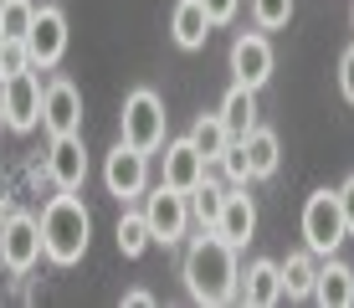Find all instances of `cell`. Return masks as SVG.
<instances>
[{"label": "cell", "mask_w": 354, "mask_h": 308, "mask_svg": "<svg viewBox=\"0 0 354 308\" xmlns=\"http://www.w3.org/2000/svg\"><path fill=\"white\" fill-rule=\"evenodd\" d=\"M36 221H41V257H52L57 267H72V262L88 257L93 216H88V206L77 201V190H57Z\"/></svg>", "instance_id": "2"}, {"label": "cell", "mask_w": 354, "mask_h": 308, "mask_svg": "<svg viewBox=\"0 0 354 308\" xmlns=\"http://www.w3.org/2000/svg\"><path fill=\"white\" fill-rule=\"evenodd\" d=\"M190 144L205 154V170L221 159V150L231 144V134H226V123H221V114H201L195 118V129H190Z\"/></svg>", "instance_id": "21"}, {"label": "cell", "mask_w": 354, "mask_h": 308, "mask_svg": "<svg viewBox=\"0 0 354 308\" xmlns=\"http://www.w3.org/2000/svg\"><path fill=\"white\" fill-rule=\"evenodd\" d=\"M231 78H236L241 88H262V82L272 78V42H267L262 31H241L236 42H231Z\"/></svg>", "instance_id": "11"}, {"label": "cell", "mask_w": 354, "mask_h": 308, "mask_svg": "<svg viewBox=\"0 0 354 308\" xmlns=\"http://www.w3.org/2000/svg\"><path fill=\"white\" fill-rule=\"evenodd\" d=\"M41 262V221L26 211H10V221L0 226V267L10 278H26Z\"/></svg>", "instance_id": "6"}, {"label": "cell", "mask_w": 354, "mask_h": 308, "mask_svg": "<svg viewBox=\"0 0 354 308\" xmlns=\"http://www.w3.org/2000/svg\"><path fill=\"white\" fill-rule=\"evenodd\" d=\"M216 165H221L226 175H231V185H247V180H252V175H247V150H241V139H231Z\"/></svg>", "instance_id": "26"}, {"label": "cell", "mask_w": 354, "mask_h": 308, "mask_svg": "<svg viewBox=\"0 0 354 308\" xmlns=\"http://www.w3.org/2000/svg\"><path fill=\"white\" fill-rule=\"evenodd\" d=\"M144 221H149V237L160 246H175L185 242V226H190V195L169 190V185H160V190L144 201Z\"/></svg>", "instance_id": "8"}, {"label": "cell", "mask_w": 354, "mask_h": 308, "mask_svg": "<svg viewBox=\"0 0 354 308\" xmlns=\"http://www.w3.org/2000/svg\"><path fill=\"white\" fill-rule=\"evenodd\" d=\"M216 237H221L226 246H247L252 242V231H257V206H252V195H247V185H236V190H226V201H221V216H216Z\"/></svg>", "instance_id": "13"}, {"label": "cell", "mask_w": 354, "mask_h": 308, "mask_svg": "<svg viewBox=\"0 0 354 308\" xmlns=\"http://www.w3.org/2000/svg\"><path fill=\"white\" fill-rule=\"evenodd\" d=\"M180 278H185V293L195 303H231L241 288V267H236V246H226L216 231H205V237L190 242L185 252V267H180Z\"/></svg>", "instance_id": "1"}, {"label": "cell", "mask_w": 354, "mask_h": 308, "mask_svg": "<svg viewBox=\"0 0 354 308\" xmlns=\"http://www.w3.org/2000/svg\"><path fill=\"white\" fill-rule=\"evenodd\" d=\"M103 185H108V195L124 201V206L139 201L144 185H149V154H139L133 144L118 139L113 150H108V159H103Z\"/></svg>", "instance_id": "7"}, {"label": "cell", "mask_w": 354, "mask_h": 308, "mask_svg": "<svg viewBox=\"0 0 354 308\" xmlns=\"http://www.w3.org/2000/svg\"><path fill=\"white\" fill-rule=\"evenodd\" d=\"M6 42H10V36H6V31H0V52H6Z\"/></svg>", "instance_id": "32"}, {"label": "cell", "mask_w": 354, "mask_h": 308, "mask_svg": "<svg viewBox=\"0 0 354 308\" xmlns=\"http://www.w3.org/2000/svg\"><path fill=\"white\" fill-rule=\"evenodd\" d=\"M67 52V16L57 6H36V21L26 31V57L31 67H57Z\"/></svg>", "instance_id": "10"}, {"label": "cell", "mask_w": 354, "mask_h": 308, "mask_svg": "<svg viewBox=\"0 0 354 308\" xmlns=\"http://www.w3.org/2000/svg\"><path fill=\"white\" fill-rule=\"evenodd\" d=\"M201 180H205V154L190 144V134H185V139H169V144H165V180H160V185L190 195Z\"/></svg>", "instance_id": "14"}, {"label": "cell", "mask_w": 354, "mask_h": 308, "mask_svg": "<svg viewBox=\"0 0 354 308\" xmlns=\"http://www.w3.org/2000/svg\"><path fill=\"white\" fill-rule=\"evenodd\" d=\"M236 298H241V303H252V308H272V303H283V278H277V262H272V257H257V262L247 267V278H241Z\"/></svg>", "instance_id": "16"}, {"label": "cell", "mask_w": 354, "mask_h": 308, "mask_svg": "<svg viewBox=\"0 0 354 308\" xmlns=\"http://www.w3.org/2000/svg\"><path fill=\"white\" fill-rule=\"evenodd\" d=\"M165 98L154 88H133L124 98V144H133L139 154H154L165 144Z\"/></svg>", "instance_id": "3"}, {"label": "cell", "mask_w": 354, "mask_h": 308, "mask_svg": "<svg viewBox=\"0 0 354 308\" xmlns=\"http://www.w3.org/2000/svg\"><path fill=\"white\" fill-rule=\"evenodd\" d=\"M113 237H118V252H124V257H144V252H149V221H144V211H124V216H118V231H113Z\"/></svg>", "instance_id": "22"}, {"label": "cell", "mask_w": 354, "mask_h": 308, "mask_svg": "<svg viewBox=\"0 0 354 308\" xmlns=\"http://www.w3.org/2000/svg\"><path fill=\"white\" fill-rule=\"evenodd\" d=\"M277 278H283V298L303 303V298H313L319 262H313V252H288V262H277Z\"/></svg>", "instance_id": "19"}, {"label": "cell", "mask_w": 354, "mask_h": 308, "mask_svg": "<svg viewBox=\"0 0 354 308\" xmlns=\"http://www.w3.org/2000/svg\"><path fill=\"white\" fill-rule=\"evenodd\" d=\"M241 150H247V175L252 180H267V175H277V159H283V150H277V134L272 129H252L247 139H241Z\"/></svg>", "instance_id": "20"}, {"label": "cell", "mask_w": 354, "mask_h": 308, "mask_svg": "<svg viewBox=\"0 0 354 308\" xmlns=\"http://www.w3.org/2000/svg\"><path fill=\"white\" fill-rule=\"evenodd\" d=\"M344 211H339V195L334 190H313L303 201V242H308L313 257H334L339 242H344Z\"/></svg>", "instance_id": "4"}, {"label": "cell", "mask_w": 354, "mask_h": 308, "mask_svg": "<svg viewBox=\"0 0 354 308\" xmlns=\"http://www.w3.org/2000/svg\"><path fill=\"white\" fill-rule=\"evenodd\" d=\"M339 93H344L349 103H354V46H349L344 57H339Z\"/></svg>", "instance_id": "29"}, {"label": "cell", "mask_w": 354, "mask_h": 308, "mask_svg": "<svg viewBox=\"0 0 354 308\" xmlns=\"http://www.w3.org/2000/svg\"><path fill=\"white\" fill-rule=\"evenodd\" d=\"M252 21L257 31H283L292 21V0H252Z\"/></svg>", "instance_id": "25"}, {"label": "cell", "mask_w": 354, "mask_h": 308, "mask_svg": "<svg viewBox=\"0 0 354 308\" xmlns=\"http://www.w3.org/2000/svg\"><path fill=\"white\" fill-rule=\"evenodd\" d=\"M169 31H175V46H185V52H201L205 36H211V16H205L201 0H180V6H175V21H169Z\"/></svg>", "instance_id": "18"}, {"label": "cell", "mask_w": 354, "mask_h": 308, "mask_svg": "<svg viewBox=\"0 0 354 308\" xmlns=\"http://www.w3.org/2000/svg\"><path fill=\"white\" fill-rule=\"evenodd\" d=\"M0 6H6V0H0Z\"/></svg>", "instance_id": "35"}, {"label": "cell", "mask_w": 354, "mask_h": 308, "mask_svg": "<svg viewBox=\"0 0 354 308\" xmlns=\"http://www.w3.org/2000/svg\"><path fill=\"white\" fill-rule=\"evenodd\" d=\"M349 26H354V6H349Z\"/></svg>", "instance_id": "34"}, {"label": "cell", "mask_w": 354, "mask_h": 308, "mask_svg": "<svg viewBox=\"0 0 354 308\" xmlns=\"http://www.w3.org/2000/svg\"><path fill=\"white\" fill-rule=\"evenodd\" d=\"M46 180L57 190H82L88 180V150H82V134H57L52 150H46Z\"/></svg>", "instance_id": "12"}, {"label": "cell", "mask_w": 354, "mask_h": 308, "mask_svg": "<svg viewBox=\"0 0 354 308\" xmlns=\"http://www.w3.org/2000/svg\"><path fill=\"white\" fill-rule=\"evenodd\" d=\"M31 21H36V6H31V0H6V6H0V31H6L10 42H26Z\"/></svg>", "instance_id": "24"}, {"label": "cell", "mask_w": 354, "mask_h": 308, "mask_svg": "<svg viewBox=\"0 0 354 308\" xmlns=\"http://www.w3.org/2000/svg\"><path fill=\"white\" fill-rule=\"evenodd\" d=\"M0 129H6V108H0Z\"/></svg>", "instance_id": "33"}, {"label": "cell", "mask_w": 354, "mask_h": 308, "mask_svg": "<svg viewBox=\"0 0 354 308\" xmlns=\"http://www.w3.org/2000/svg\"><path fill=\"white\" fill-rule=\"evenodd\" d=\"M41 129L52 134H82V93H77V82H67V78H52L41 88Z\"/></svg>", "instance_id": "9"}, {"label": "cell", "mask_w": 354, "mask_h": 308, "mask_svg": "<svg viewBox=\"0 0 354 308\" xmlns=\"http://www.w3.org/2000/svg\"><path fill=\"white\" fill-rule=\"evenodd\" d=\"M201 6H205V16H211V26H226V21L236 16L241 0H201Z\"/></svg>", "instance_id": "27"}, {"label": "cell", "mask_w": 354, "mask_h": 308, "mask_svg": "<svg viewBox=\"0 0 354 308\" xmlns=\"http://www.w3.org/2000/svg\"><path fill=\"white\" fill-rule=\"evenodd\" d=\"M339 211H344V231H349V237H354V175L344 180V185H339Z\"/></svg>", "instance_id": "28"}, {"label": "cell", "mask_w": 354, "mask_h": 308, "mask_svg": "<svg viewBox=\"0 0 354 308\" xmlns=\"http://www.w3.org/2000/svg\"><path fill=\"white\" fill-rule=\"evenodd\" d=\"M221 201H226V190H221V185H216L211 175H205V180L190 190V216L201 221L205 231H211V226H216V216H221Z\"/></svg>", "instance_id": "23"}, {"label": "cell", "mask_w": 354, "mask_h": 308, "mask_svg": "<svg viewBox=\"0 0 354 308\" xmlns=\"http://www.w3.org/2000/svg\"><path fill=\"white\" fill-rule=\"evenodd\" d=\"M0 108H6L10 134H31L41 123V82H36V67H21V72L0 78Z\"/></svg>", "instance_id": "5"}, {"label": "cell", "mask_w": 354, "mask_h": 308, "mask_svg": "<svg viewBox=\"0 0 354 308\" xmlns=\"http://www.w3.org/2000/svg\"><path fill=\"white\" fill-rule=\"evenodd\" d=\"M10 211H16V201H10V195H0V226L10 221Z\"/></svg>", "instance_id": "31"}, {"label": "cell", "mask_w": 354, "mask_h": 308, "mask_svg": "<svg viewBox=\"0 0 354 308\" xmlns=\"http://www.w3.org/2000/svg\"><path fill=\"white\" fill-rule=\"evenodd\" d=\"M124 303H129V308H154V293H149V288H129Z\"/></svg>", "instance_id": "30"}, {"label": "cell", "mask_w": 354, "mask_h": 308, "mask_svg": "<svg viewBox=\"0 0 354 308\" xmlns=\"http://www.w3.org/2000/svg\"><path fill=\"white\" fill-rule=\"evenodd\" d=\"M221 123H226V134L231 139H247L252 129H257V88H231L221 98Z\"/></svg>", "instance_id": "17"}, {"label": "cell", "mask_w": 354, "mask_h": 308, "mask_svg": "<svg viewBox=\"0 0 354 308\" xmlns=\"http://www.w3.org/2000/svg\"><path fill=\"white\" fill-rule=\"evenodd\" d=\"M313 298L324 308H349L354 303V267L339 262V257H324L319 278H313Z\"/></svg>", "instance_id": "15"}]
</instances>
